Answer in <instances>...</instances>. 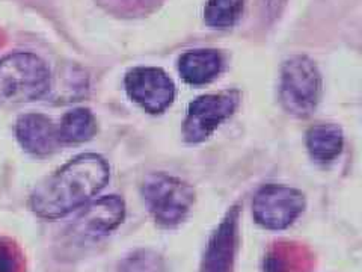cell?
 <instances>
[{
  "label": "cell",
  "instance_id": "cell-12",
  "mask_svg": "<svg viewBox=\"0 0 362 272\" xmlns=\"http://www.w3.org/2000/svg\"><path fill=\"white\" fill-rule=\"evenodd\" d=\"M307 145L314 161L327 164L341 153L343 132L335 124H317L307 135Z\"/></svg>",
  "mask_w": 362,
  "mask_h": 272
},
{
  "label": "cell",
  "instance_id": "cell-5",
  "mask_svg": "<svg viewBox=\"0 0 362 272\" xmlns=\"http://www.w3.org/2000/svg\"><path fill=\"white\" fill-rule=\"evenodd\" d=\"M305 197L298 189L267 185L257 192L252 203L255 221L269 230H284L299 218Z\"/></svg>",
  "mask_w": 362,
  "mask_h": 272
},
{
  "label": "cell",
  "instance_id": "cell-17",
  "mask_svg": "<svg viewBox=\"0 0 362 272\" xmlns=\"http://www.w3.org/2000/svg\"><path fill=\"white\" fill-rule=\"evenodd\" d=\"M23 260L17 246L5 239H0V272H21Z\"/></svg>",
  "mask_w": 362,
  "mask_h": 272
},
{
  "label": "cell",
  "instance_id": "cell-3",
  "mask_svg": "<svg viewBox=\"0 0 362 272\" xmlns=\"http://www.w3.org/2000/svg\"><path fill=\"white\" fill-rule=\"evenodd\" d=\"M142 194L156 222L166 229L183 222L195 201L194 188L163 173L146 177Z\"/></svg>",
  "mask_w": 362,
  "mask_h": 272
},
{
  "label": "cell",
  "instance_id": "cell-11",
  "mask_svg": "<svg viewBox=\"0 0 362 272\" xmlns=\"http://www.w3.org/2000/svg\"><path fill=\"white\" fill-rule=\"evenodd\" d=\"M180 74L190 85H206L222 70V56L216 50H192L178 62Z\"/></svg>",
  "mask_w": 362,
  "mask_h": 272
},
{
  "label": "cell",
  "instance_id": "cell-6",
  "mask_svg": "<svg viewBox=\"0 0 362 272\" xmlns=\"http://www.w3.org/2000/svg\"><path fill=\"white\" fill-rule=\"evenodd\" d=\"M237 105L239 94L235 91H225L221 94L202 96L189 105L183 133L187 142H201L228 120Z\"/></svg>",
  "mask_w": 362,
  "mask_h": 272
},
{
  "label": "cell",
  "instance_id": "cell-2",
  "mask_svg": "<svg viewBox=\"0 0 362 272\" xmlns=\"http://www.w3.org/2000/svg\"><path fill=\"white\" fill-rule=\"evenodd\" d=\"M50 73L37 55L13 53L0 60V106L41 98L50 88Z\"/></svg>",
  "mask_w": 362,
  "mask_h": 272
},
{
  "label": "cell",
  "instance_id": "cell-9",
  "mask_svg": "<svg viewBox=\"0 0 362 272\" xmlns=\"http://www.w3.org/2000/svg\"><path fill=\"white\" fill-rule=\"evenodd\" d=\"M239 209L233 208L210 237L202 259V272H233L239 237Z\"/></svg>",
  "mask_w": 362,
  "mask_h": 272
},
{
  "label": "cell",
  "instance_id": "cell-8",
  "mask_svg": "<svg viewBox=\"0 0 362 272\" xmlns=\"http://www.w3.org/2000/svg\"><path fill=\"white\" fill-rule=\"evenodd\" d=\"M124 217L126 206L119 197H103L88 204L70 225L68 234L77 241H95L115 230Z\"/></svg>",
  "mask_w": 362,
  "mask_h": 272
},
{
  "label": "cell",
  "instance_id": "cell-7",
  "mask_svg": "<svg viewBox=\"0 0 362 272\" xmlns=\"http://www.w3.org/2000/svg\"><path fill=\"white\" fill-rule=\"evenodd\" d=\"M129 96L150 113H160L173 105L175 86L169 76L154 67L133 68L126 76Z\"/></svg>",
  "mask_w": 362,
  "mask_h": 272
},
{
  "label": "cell",
  "instance_id": "cell-10",
  "mask_svg": "<svg viewBox=\"0 0 362 272\" xmlns=\"http://www.w3.org/2000/svg\"><path fill=\"white\" fill-rule=\"evenodd\" d=\"M16 136L23 149L35 156H45L61 144L58 129L42 113H26L17 120Z\"/></svg>",
  "mask_w": 362,
  "mask_h": 272
},
{
  "label": "cell",
  "instance_id": "cell-16",
  "mask_svg": "<svg viewBox=\"0 0 362 272\" xmlns=\"http://www.w3.org/2000/svg\"><path fill=\"white\" fill-rule=\"evenodd\" d=\"M119 272H165V262L156 251L139 249L122 260Z\"/></svg>",
  "mask_w": 362,
  "mask_h": 272
},
{
  "label": "cell",
  "instance_id": "cell-14",
  "mask_svg": "<svg viewBox=\"0 0 362 272\" xmlns=\"http://www.w3.org/2000/svg\"><path fill=\"white\" fill-rule=\"evenodd\" d=\"M245 0H209L204 20L214 29L233 28L243 13Z\"/></svg>",
  "mask_w": 362,
  "mask_h": 272
},
{
  "label": "cell",
  "instance_id": "cell-4",
  "mask_svg": "<svg viewBox=\"0 0 362 272\" xmlns=\"http://www.w3.org/2000/svg\"><path fill=\"white\" fill-rule=\"evenodd\" d=\"M322 77L307 56H293L282 65L281 101L296 117H308L319 105Z\"/></svg>",
  "mask_w": 362,
  "mask_h": 272
},
{
  "label": "cell",
  "instance_id": "cell-1",
  "mask_svg": "<svg viewBox=\"0 0 362 272\" xmlns=\"http://www.w3.org/2000/svg\"><path fill=\"white\" fill-rule=\"evenodd\" d=\"M109 165L103 157L86 153L65 164L32 192V212L42 220H58L78 209L103 189Z\"/></svg>",
  "mask_w": 362,
  "mask_h": 272
},
{
  "label": "cell",
  "instance_id": "cell-15",
  "mask_svg": "<svg viewBox=\"0 0 362 272\" xmlns=\"http://www.w3.org/2000/svg\"><path fill=\"white\" fill-rule=\"evenodd\" d=\"M305 259L300 246L281 244L267 256L266 272H303Z\"/></svg>",
  "mask_w": 362,
  "mask_h": 272
},
{
  "label": "cell",
  "instance_id": "cell-13",
  "mask_svg": "<svg viewBox=\"0 0 362 272\" xmlns=\"http://www.w3.org/2000/svg\"><path fill=\"white\" fill-rule=\"evenodd\" d=\"M97 133V123L93 112L78 108L64 115L58 128L59 141L64 144H81L89 141Z\"/></svg>",
  "mask_w": 362,
  "mask_h": 272
},
{
  "label": "cell",
  "instance_id": "cell-18",
  "mask_svg": "<svg viewBox=\"0 0 362 272\" xmlns=\"http://www.w3.org/2000/svg\"><path fill=\"white\" fill-rule=\"evenodd\" d=\"M267 8L272 14L279 13V8L284 5V0H266Z\"/></svg>",
  "mask_w": 362,
  "mask_h": 272
}]
</instances>
